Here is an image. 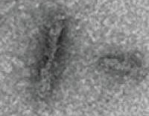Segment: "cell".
Wrapping results in <instances>:
<instances>
[{
	"label": "cell",
	"instance_id": "cell-1",
	"mask_svg": "<svg viewBox=\"0 0 149 116\" xmlns=\"http://www.w3.org/2000/svg\"><path fill=\"white\" fill-rule=\"evenodd\" d=\"M66 37V20L58 18L46 31L36 70V91L40 97L51 94L63 70Z\"/></svg>",
	"mask_w": 149,
	"mask_h": 116
}]
</instances>
